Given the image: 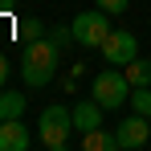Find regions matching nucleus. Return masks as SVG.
<instances>
[{
	"mask_svg": "<svg viewBox=\"0 0 151 151\" xmlns=\"http://www.w3.org/2000/svg\"><path fill=\"white\" fill-rule=\"evenodd\" d=\"M57 57H61V49L53 45L49 37H37V41H29L25 57H21V78H25V86H49L53 74H57Z\"/></svg>",
	"mask_w": 151,
	"mask_h": 151,
	"instance_id": "1",
	"label": "nucleus"
},
{
	"mask_svg": "<svg viewBox=\"0 0 151 151\" xmlns=\"http://www.w3.org/2000/svg\"><path fill=\"white\" fill-rule=\"evenodd\" d=\"M70 131H74V110L65 106H45L37 119V139L49 151H65L70 147Z\"/></svg>",
	"mask_w": 151,
	"mask_h": 151,
	"instance_id": "2",
	"label": "nucleus"
},
{
	"mask_svg": "<svg viewBox=\"0 0 151 151\" xmlns=\"http://www.w3.org/2000/svg\"><path fill=\"white\" fill-rule=\"evenodd\" d=\"M90 98L98 102L102 110H119V106L131 98V82H127V74L119 70V65L102 70V74L94 78V86H90Z\"/></svg>",
	"mask_w": 151,
	"mask_h": 151,
	"instance_id": "3",
	"label": "nucleus"
},
{
	"mask_svg": "<svg viewBox=\"0 0 151 151\" xmlns=\"http://www.w3.org/2000/svg\"><path fill=\"white\" fill-rule=\"evenodd\" d=\"M74 41L78 45H86V49H102V41L110 37V12H102V8H90V12H78L74 17Z\"/></svg>",
	"mask_w": 151,
	"mask_h": 151,
	"instance_id": "4",
	"label": "nucleus"
},
{
	"mask_svg": "<svg viewBox=\"0 0 151 151\" xmlns=\"http://www.w3.org/2000/svg\"><path fill=\"white\" fill-rule=\"evenodd\" d=\"M102 57H106V65H119V70H123L131 57H139L135 33H131V29H110V37L102 41Z\"/></svg>",
	"mask_w": 151,
	"mask_h": 151,
	"instance_id": "5",
	"label": "nucleus"
},
{
	"mask_svg": "<svg viewBox=\"0 0 151 151\" xmlns=\"http://www.w3.org/2000/svg\"><path fill=\"white\" fill-rule=\"evenodd\" d=\"M114 135H119V151L143 147V143L151 139V119H147V114H139V110H135L131 119H123V123H119V131H114Z\"/></svg>",
	"mask_w": 151,
	"mask_h": 151,
	"instance_id": "6",
	"label": "nucleus"
},
{
	"mask_svg": "<svg viewBox=\"0 0 151 151\" xmlns=\"http://www.w3.org/2000/svg\"><path fill=\"white\" fill-rule=\"evenodd\" d=\"M33 147V131L21 119H0V151H29Z\"/></svg>",
	"mask_w": 151,
	"mask_h": 151,
	"instance_id": "7",
	"label": "nucleus"
},
{
	"mask_svg": "<svg viewBox=\"0 0 151 151\" xmlns=\"http://www.w3.org/2000/svg\"><path fill=\"white\" fill-rule=\"evenodd\" d=\"M98 127H102V106H98L94 98L78 102V106H74V131L86 135V131H98Z\"/></svg>",
	"mask_w": 151,
	"mask_h": 151,
	"instance_id": "8",
	"label": "nucleus"
},
{
	"mask_svg": "<svg viewBox=\"0 0 151 151\" xmlns=\"http://www.w3.org/2000/svg\"><path fill=\"white\" fill-rule=\"evenodd\" d=\"M123 74L131 86H151V57H131L123 65Z\"/></svg>",
	"mask_w": 151,
	"mask_h": 151,
	"instance_id": "9",
	"label": "nucleus"
},
{
	"mask_svg": "<svg viewBox=\"0 0 151 151\" xmlns=\"http://www.w3.org/2000/svg\"><path fill=\"white\" fill-rule=\"evenodd\" d=\"M82 147L86 151H119V135H106V131H86L82 135Z\"/></svg>",
	"mask_w": 151,
	"mask_h": 151,
	"instance_id": "10",
	"label": "nucleus"
},
{
	"mask_svg": "<svg viewBox=\"0 0 151 151\" xmlns=\"http://www.w3.org/2000/svg\"><path fill=\"white\" fill-rule=\"evenodd\" d=\"M25 114V94L21 90H0V119H21Z\"/></svg>",
	"mask_w": 151,
	"mask_h": 151,
	"instance_id": "11",
	"label": "nucleus"
},
{
	"mask_svg": "<svg viewBox=\"0 0 151 151\" xmlns=\"http://www.w3.org/2000/svg\"><path fill=\"white\" fill-rule=\"evenodd\" d=\"M131 110L151 119V86H131Z\"/></svg>",
	"mask_w": 151,
	"mask_h": 151,
	"instance_id": "12",
	"label": "nucleus"
},
{
	"mask_svg": "<svg viewBox=\"0 0 151 151\" xmlns=\"http://www.w3.org/2000/svg\"><path fill=\"white\" fill-rule=\"evenodd\" d=\"M49 41L57 45V49H65V45L74 41V29H70V25H57V29H49Z\"/></svg>",
	"mask_w": 151,
	"mask_h": 151,
	"instance_id": "13",
	"label": "nucleus"
},
{
	"mask_svg": "<svg viewBox=\"0 0 151 151\" xmlns=\"http://www.w3.org/2000/svg\"><path fill=\"white\" fill-rule=\"evenodd\" d=\"M94 4H98L102 12H110V17H119V12H123V8L131 4V0H94Z\"/></svg>",
	"mask_w": 151,
	"mask_h": 151,
	"instance_id": "14",
	"label": "nucleus"
},
{
	"mask_svg": "<svg viewBox=\"0 0 151 151\" xmlns=\"http://www.w3.org/2000/svg\"><path fill=\"white\" fill-rule=\"evenodd\" d=\"M41 33H45V29H41V21H25V29H21V37H25V41H37Z\"/></svg>",
	"mask_w": 151,
	"mask_h": 151,
	"instance_id": "15",
	"label": "nucleus"
},
{
	"mask_svg": "<svg viewBox=\"0 0 151 151\" xmlns=\"http://www.w3.org/2000/svg\"><path fill=\"white\" fill-rule=\"evenodd\" d=\"M4 82H8V57H0V90H4Z\"/></svg>",
	"mask_w": 151,
	"mask_h": 151,
	"instance_id": "16",
	"label": "nucleus"
},
{
	"mask_svg": "<svg viewBox=\"0 0 151 151\" xmlns=\"http://www.w3.org/2000/svg\"><path fill=\"white\" fill-rule=\"evenodd\" d=\"M8 4H12V0H0V8H8Z\"/></svg>",
	"mask_w": 151,
	"mask_h": 151,
	"instance_id": "17",
	"label": "nucleus"
}]
</instances>
